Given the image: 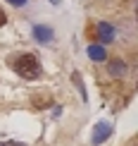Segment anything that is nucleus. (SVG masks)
Instances as JSON below:
<instances>
[{
	"label": "nucleus",
	"instance_id": "4",
	"mask_svg": "<svg viewBox=\"0 0 138 146\" xmlns=\"http://www.w3.org/2000/svg\"><path fill=\"white\" fill-rule=\"evenodd\" d=\"M88 58L95 60V62H103V60L107 58V50L103 46H98V43H93V46H88Z\"/></svg>",
	"mask_w": 138,
	"mask_h": 146
},
{
	"label": "nucleus",
	"instance_id": "1",
	"mask_svg": "<svg viewBox=\"0 0 138 146\" xmlns=\"http://www.w3.org/2000/svg\"><path fill=\"white\" fill-rule=\"evenodd\" d=\"M12 67H14V72L19 77H24V79H38L41 77V62H38V58L36 55H19L14 60V65H12Z\"/></svg>",
	"mask_w": 138,
	"mask_h": 146
},
{
	"label": "nucleus",
	"instance_id": "2",
	"mask_svg": "<svg viewBox=\"0 0 138 146\" xmlns=\"http://www.w3.org/2000/svg\"><path fill=\"white\" fill-rule=\"evenodd\" d=\"M110 134H112V125H110V122H98V125H95V132H93V139H91V141L98 146V144H103L105 139H110Z\"/></svg>",
	"mask_w": 138,
	"mask_h": 146
},
{
	"label": "nucleus",
	"instance_id": "6",
	"mask_svg": "<svg viewBox=\"0 0 138 146\" xmlns=\"http://www.w3.org/2000/svg\"><path fill=\"white\" fill-rule=\"evenodd\" d=\"M110 72H112L114 77H122L124 72H126V65H124V62H119V60H114V62L110 65Z\"/></svg>",
	"mask_w": 138,
	"mask_h": 146
},
{
	"label": "nucleus",
	"instance_id": "3",
	"mask_svg": "<svg viewBox=\"0 0 138 146\" xmlns=\"http://www.w3.org/2000/svg\"><path fill=\"white\" fill-rule=\"evenodd\" d=\"M33 36H36V41L38 43H48V41H52V31H50V27H33Z\"/></svg>",
	"mask_w": 138,
	"mask_h": 146
},
{
	"label": "nucleus",
	"instance_id": "5",
	"mask_svg": "<svg viewBox=\"0 0 138 146\" xmlns=\"http://www.w3.org/2000/svg\"><path fill=\"white\" fill-rule=\"evenodd\" d=\"M98 29H100L98 34H100V38H103V43H110V41L114 38V29H112L110 24H100Z\"/></svg>",
	"mask_w": 138,
	"mask_h": 146
},
{
	"label": "nucleus",
	"instance_id": "9",
	"mask_svg": "<svg viewBox=\"0 0 138 146\" xmlns=\"http://www.w3.org/2000/svg\"><path fill=\"white\" fill-rule=\"evenodd\" d=\"M5 22H7V15H5V12H3V10H0V27H3V24H5Z\"/></svg>",
	"mask_w": 138,
	"mask_h": 146
},
{
	"label": "nucleus",
	"instance_id": "8",
	"mask_svg": "<svg viewBox=\"0 0 138 146\" xmlns=\"http://www.w3.org/2000/svg\"><path fill=\"white\" fill-rule=\"evenodd\" d=\"M7 3H12L14 7H22V5H26V0H7Z\"/></svg>",
	"mask_w": 138,
	"mask_h": 146
},
{
	"label": "nucleus",
	"instance_id": "7",
	"mask_svg": "<svg viewBox=\"0 0 138 146\" xmlns=\"http://www.w3.org/2000/svg\"><path fill=\"white\" fill-rule=\"evenodd\" d=\"M74 82H76V86H79V94L83 96V101H86V89H83V84H81V77L74 74Z\"/></svg>",
	"mask_w": 138,
	"mask_h": 146
}]
</instances>
